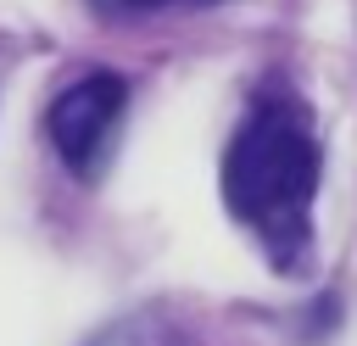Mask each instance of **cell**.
Masks as SVG:
<instances>
[{"mask_svg":"<svg viewBox=\"0 0 357 346\" xmlns=\"http://www.w3.org/2000/svg\"><path fill=\"white\" fill-rule=\"evenodd\" d=\"M318 167L324 151L312 112L290 89H262L223 151V201L279 273H301L312 262Z\"/></svg>","mask_w":357,"mask_h":346,"instance_id":"6da1fadb","label":"cell"},{"mask_svg":"<svg viewBox=\"0 0 357 346\" xmlns=\"http://www.w3.org/2000/svg\"><path fill=\"white\" fill-rule=\"evenodd\" d=\"M123 106H128V84L117 73H89L78 78L73 89H61L45 112V134L56 145V156L89 184L100 179L106 156H112V140H117V123H123Z\"/></svg>","mask_w":357,"mask_h":346,"instance_id":"7a4b0ae2","label":"cell"},{"mask_svg":"<svg viewBox=\"0 0 357 346\" xmlns=\"http://www.w3.org/2000/svg\"><path fill=\"white\" fill-rule=\"evenodd\" d=\"M89 346H184V335L167 318H156V313H128V318L106 324Z\"/></svg>","mask_w":357,"mask_h":346,"instance_id":"3957f363","label":"cell"},{"mask_svg":"<svg viewBox=\"0 0 357 346\" xmlns=\"http://www.w3.org/2000/svg\"><path fill=\"white\" fill-rule=\"evenodd\" d=\"M95 6H106V11H151L162 0H95Z\"/></svg>","mask_w":357,"mask_h":346,"instance_id":"277c9868","label":"cell"}]
</instances>
